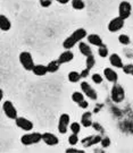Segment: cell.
Here are the masks:
<instances>
[{
  "instance_id": "6da1fadb",
  "label": "cell",
  "mask_w": 133,
  "mask_h": 153,
  "mask_svg": "<svg viewBox=\"0 0 133 153\" xmlns=\"http://www.w3.org/2000/svg\"><path fill=\"white\" fill-rule=\"evenodd\" d=\"M87 36H88V33L85 31V28L80 27V28H78V30H75L68 38H66L64 40L63 47L66 50H71L75 44L80 43V42H81L84 38H87Z\"/></svg>"
},
{
  "instance_id": "7a4b0ae2",
  "label": "cell",
  "mask_w": 133,
  "mask_h": 153,
  "mask_svg": "<svg viewBox=\"0 0 133 153\" xmlns=\"http://www.w3.org/2000/svg\"><path fill=\"white\" fill-rule=\"evenodd\" d=\"M111 98L114 103H121V102L124 101V99H125V91L122 88V85H120L117 83H114V85H113L111 91Z\"/></svg>"
},
{
  "instance_id": "3957f363",
  "label": "cell",
  "mask_w": 133,
  "mask_h": 153,
  "mask_svg": "<svg viewBox=\"0 0 133 153\" xmlns=\"http://www.w3.org/2000/svg\"><path fill=\"white\" fill-rule=\"evenodd\" d=\"M42 141V134L40 133H28V134H24L21 137V142L23 145L25 146H30V145H33V144H38L39 142Z\"/></svg>"
},
{
  "instance_id": "277c9868",
  "label": "cell",
  "mask_w": 133,
  "mask_h": 153,
  "mask_svg": "<svg viewBox=\"0 0 133 153\" xmlns=\"http://www.w3.org/2000/svg\"><path fill=\"white\" fill-rule=\"evenodd\" d=\"M19 62L23 66V68L28 71H32L33 67L35 66L33 61V57L28 51H23L19 53Z\"/></svg>"
},
{
  "instance_id": "5b68a950",
  "label": "cell",
  "mask_w": 133,
  "mask_h": 153,
  "mask_svg": "<svg viewBox=\"0 0 133 153\" xmlns=\"http://www.w3.org/2000/svg\"><path fill=\"white\" fill-rule=\"evenodd\" d=\"M2 110L9 119H16L17 118V110L15 108V105L13 104V102L9 100H7L2 103Z\"/></svg>"
},
{
  "instance_id": "8992f818",
  "label": "cell",
  "mask_w": 133,
  "mask_h": 153,
  "mask_svg": "<svg viewBox=\"0 0 133 153\" xmlns=\"http://www.w3.org/2000/svg\"><path fill=\"white\" fill-rule=\"evenodd\" d=\"M132 13V6L129 1H122L118 6V16L123 19H128Z\"/></svg>"
},
{
  "instance_id": "52a82bcc",
  "label": "cell",
  "mask_w": 133,
  "mask_h": 153,
  "mask_svg": "<svg viewBox=\"0 0 133 153\" xmlns=\"http://www.w3.org/2000/svg\"><path fill=\"white\" fill-rule=\"evenodd\" d=\"M81 90H82V92L84 93V95H87L89 99H91V100H97L98 98V94L96 92V90H94L91 85H90V83H88L87 81H83V82H81Z\"/></svg>"
},
{
  "instance_id": "ba28073f",
  "label": "cell",
  "mask_w": 133,
  "mask_h": 153,
  "mask_svg": "<svg viewBox=\"0 0 133 153\" xmlns=\"http://www.w3.org/2000/svg\"><path fill=\"white\" fill-rule=\"evenodd\" d=\"M69 121H71V117L67 114H63L59 117V120H58V131L61 134H66L67 129H68V126H69Z\"/></svg>"
},
{
  "instance_id": "9c48e42d",
  "label": "cell",
  "mask_w": 133,
  "mask_h": 153,
  "mask_svg": "<svg viewBox=\"0 0 133 153\" xmlns=\"http://www.w3.org/2000/svg\"><path fill=\"white\" fill-rule=\"evenodd\" d=\"M124 22H125V19H123L122 17L120 16L113 18L108 24V31L111 33H115L120 30H122L124 26Z\"/></svg>"
},
{
  "instance_id": "30bf717a",
  "label": "cell",
  "mask_w": 133,
  "mask_h": 153,
  "mask_svg": "<svg viewBox=\"0 0 133 153\" xmlns=\"http://www.w3.org/2000/svg\"><path fill=\"white\" fill-rule=\"evenodd\" d=\"M15 123H16L17 127L21 128L22 131H32V128H33V123L31 120H28V119H26V118H24V117H17L16 119H15Z\"/></svg>"
},
{
  "instance_id": "8fae6325",
  "label": "cell",
  "mask_w": 133,
  "mask_h": 153,
  "mask_svg": "<svg viewBox=\"0 0 133 153\" xmlns=\"http://www.w3.org/2000/svg\"><path fill=\"white\" fill-rule=\"evenodd\" d=\"M101 138L102 137L100 135H91V136H87L85 138H83L81 143L84 148H88V146H92V145H96V144H99L101 142Z\"/></svg>"
},
{
  "instance_id": "7c38bea8",
  "label": "cell",
  "mask_w": 133,
  "mask_h": 153,
  "mask_svg": "<svg viewBox=\"0 0 133 153\" xmlns=\"http://www.w3.org/2000/svg\"><path fill=\"white\" fill-rule=\"evenodd\" d=\"M42 141H43L47 145H49V146H54V145H57V144L59 143L58 137L56 136L55 134L49 133V131H47V133H43V134H42Z\"/></svg>"
},
{
  "instance_id": "4fadbf2b",
  "label": "cell",
  "mask_w": 133,
  "mask_h": 153,
  "mask_svg": "<svg viewBox=\"0 0 133 153\" xmlns=\"http://www.w3.org/2000/svg\"><path fill=\"white\" fill-rule=\"evenodd\" d=\"M104 75H105L106 79L111 83H116L117 79H118L117 73L114 69H111V68H105L104 69Z\"/></svg>"
},
{
  "instance_id": "5bb4252c",
  "label": "cell",
  "mask_w": 133,
  "mask_h": 153,
  "mask_svg": "<svg viewBox=\"0 0 133 153\" xmlns=\"http://www.w3.org/2000/svg\"><path fill=\"white\" fill-rule=\"evenodd\" d=\"M73 59H74V53H73L71 50L64 51L63 53H61L59 58H58V60H59V62H61V65H63V64H66V62H69V61H72Z\"/></svg>"
},
{
  "instance_id": "9a60e30c",
  "label": "cell",
  "mask_w": 133,
  "mask_h": 153,
  "mask_svg": "<svg viewBox=\"0 0 133 153\" xmlns=\"http://www.w3.org/2000/svg\"><path fill=\"white\" fill-rule=\"evenodd\" d=\"M109 62L113 67H116V68H123L124 64H123L121 57L117 55V53H113L109 56Z\"/></svg>"
},
{
  "instance_id": "2e32d148",
  "label": "cell",
  "mask_w": 133,
  "mask_h": 153,
  "mask_svg": "<svg viewBox=\"0 0 133 153\" xmlns=\"http://www.w3.org/2000/svg\"><path fill=\"white\" fill-rule=\"evenodd\" d=\"M0 28L4 32H7L11 28V23L9 21V18L5 15H2V14L0 15Z\"/></svg>"
},
{
  "instance_id": "e0dca14e",
  "label": "cell",
  "mask_w": 133,
  "mask_h": 153,
  "mask_svg": "<svg viewBox=\"0 0 133 153\" xmlns=\"http://www.w3.org/2000/svg\"><path fill=\"white\" fill-rule=\"evenodd\" d=\"M87 39H88L89 43L92 44V45H96V47H100V45L104 44L102 39L100 38V35H98V34H89Z\"/></svg>"
},
{
  "instance_id": "ac0fdd59",
  "label": "cell",
  "mask_w": 133,
  "mask_h": 153,
  "mask_svg": "<svg viewBox=\"0 0 133 153\" xmlns=\"http://www.w3.org/2000/svg\"><path fill=\"white\" fill-rule=\"evenodd\" d=\"M78 50H80V52L83 56H85V57H89V56L93 55V53H92V49L89 47V44L85 43V42H82V41L78 43Z\"/></svg>"
},
{
  "instance_id": "d6986e66",
  "label": "cell",
  "mask_w": 133,
  "mask_h": 153,
  "mask_svg": "<svg viewBox=\"0 0 133 153\" xmlns=\"http://www.w3.org/2000/svg\"><path fill=\"white\" fill-rule=\"evenodd\" d=\"M32 73L35 76H44L46 74H48V68L44 65H35L32 69Z\"/></svg>"
},
{
  "instance_id": "ffe728a7",
  "label": "cell",
  "mask_w": 133,
  "mask_h": 153,
  "mask_svg": "<svg viewBox=\"0 0 133 153\" xmlns=\"http://www.w3.org/2000/svg\"><path fill=\"white\" fill-rule=\"evenodd\" d=\"M91 112L90 111H87V112H84L82 117H81V125L83 126V127H90V126H92V120H91Z\"/></svg>"
},
{
  "instance_id": "44dd1931",
  "label": "cell",
  "mask_w": 133,
  "mask_h": 153,
  "mask_svg": "<svg viewBox=\"0 0 133 153\" xmlns=\"http://www.w3.org/2000/svg\"><path fill=\"white\" fill-rule=\"evenodd\" d=\"M61 62H59V60L57 59V60H52L50 61L49 64L47 65V68H48V73H56V71H59V68H61Z\"/></svg>"
},
{
  "instance_id": "7402d4cb",
  "label": "cell",
  "mask_w": 133,
  "mask_h": 153,
  "mask_svg": "<svg viewBox=\"0 0 133 153\" xmlns=\"http://www.w3.org/2000/svg\"><path fill=\"white\" fill-rule=\"evenodd\" d=\"M81 78H82V77H81V73H78V71H72L68 73V81L71 83L80 82Z\"/></svg>"
},
{
  "instance_id": "603a6c76",
  "label": "cell",
  "mask_w": 133,
  "mask_h": 153,
  "mask_svg": "<svg viewBox=\"0 0 133 153\" xmlns=\"http://www.w3.org/2000/svg\"><path fill=\"white\" fill-rule=\"evenodd\" d=\"M72 7L75 10H82L85 5L83 0H72Z\"/></svg>"
},
{
  "instance_id": "cb8c5ba5",
  "label": "cell",
  "mask_w": 133,
  "mask_h": 153,
  "mask_svg": "<svg viewBox=\"0 0 133 153\" xmlns=\"http://www.w3.org/2000/svg\"><path fill=\"white\" fill-rule=\"evenodd\" d=\"M72 100L75 102V103H80L81 101H83L84 100V93L74 92L72 94Z\"/></svg>"
},
{
  "instance_id": "d4e9b609",
  "label": "cell",
  "mask_w": 133,
  "mask_h": 153,
  "mask_svg": "<svg viewBox=\"0 0 133 153\" xmlns=\"http://www.w3.org/2000/svg\"><path fill=\"white\" fill-rule=\"evenodd\" d=\"M98 53H99L101 58H106L108 56V48H107L106 44H102V45L98 47Z\"/></svg>"
},
{
  "instance_id": "484cf974",
  "label": "cell",
  "mask_w": 133,
  "mask_h": 153,
  "mask_svg": "<svg viewBox=\"0 0 133 153\" xmlns=\"http://www.w3.org/2000/svg\"><path fill=\"white\" fill-rule=\"evenodd\" d=\"M118 41H120V43L123 44V45H128V44H130V42H131L130 36L126 35V34H121V35L118 36Z\"/></svg>"
},
{
  "instance_id": "4316f807",
  "label": "cell",
  "mask_w": 133,
  "mask_h": 153,
  "mask_svg": "<svg viewBox=\"0 0 133 153\" xmlns=\"http://www.w3.org/2000/svg\"><path fill=\"white\" fill-rule=\"evenodd\" d=\"M94 64H96V59H94L93 55L87 57V60H85V65H87V68H89V69L91 71V69L93 68Z\"/></svg>"
},
{
  "instance_id": "83f0119b",
  "label": "cell",
  "mask_w": 133,
  "mask_h": 153,
  "mask_svg": "<svg viewBox=\"0 0 133 153\" xmlns=\"http://www.w3.org/2000/svg\"><path fill=\"white\" fill-rule=\"evenodd\" d=\"M69 129L72 131V133L74 134H78L81 131V125L78 123H72L71 126H69Z\"/></svg>"
},
{
  "instance_id": "f1b7e54d",
  "label": "cell",
  "mask_w": 133,
  "mask_h": 153,
  "mask_svg": "<svg viewBox=\"0 0 133 153\" xmlns=\"http://www.w3.org/2000/svg\"><path fill=\"white\" fill-rule=\"evenodd\" d=\"M68 143L71 144V145H76L78 143V134H74V133H72V135L68 137Z\"/></svg>"
},
{
  "instance_id": "f546056e",
  "label": "cell",
  "mask_w": 133,
  "mask_h": 153,
  "mask_svg": "<svg viewBox=\"0 0 133 153\" xmlns=\"http://www.w3.org/2000/svg\"><path fill=\"white\" fill-rule=\"evenodd\" d=\"M123 71L125 74H129V75H132L133 76V64H128V65H124V67L122 68Z\"/></svg>"
},
{
  "instance_id": "4dcf8cb0",
  "label": "cell",
  "mask_w": 133,
  "mask_h": 153,
  "mask_svg": "<svg viewBox=\"0 0 133 153\" xmlns=\"http://www.w3.org/2000/svg\"><path fill=\"white\" fill-rule=\"evenodd\" d=\"M91 78H92V82L96 83V84H101L102 83V76L100 75V74H93L92 76H91Z\"/></svg>"
},
{
  "instance_id": "1f68e13d",
  "label": "cell",
  "mask_w": 133,
  "mask_h": 153,
  "mask_svg": "<svg viewBox=\"0 0 133 153\" xmlns=\"http://www.w3.org/2000/svg\"><path fill=\"white\" fill-rule=\"evenodd\" d=\"M100 144H101L102 148H108V146L111 145V138H109V137H102Z\"/></svg>"
},
{
  "instance_id": "d6a6232c",
  "label": "cell",
  "mask_w": 133,
  "mask_h": 153,
  "mask_svg": "<svg viewBox=\"0 0 133 153\" xmlns=\"http://www.w3.org/2000/svg\"><path fill=\"white\" fill-rule=\"evenodd\" d=\"M52 1H54V0H39L40 6L43 7V8H48V7H50L51 4H52Z\"/></svg>"
},
{
  "instance_id": "836d02e7",
  "label": "cell",
  "mask_w": 133,
  "mask_h": 153,
  "mask_svg": "<svg viewBox=\"0 0 133 153\" xmlns=\"http://www.w3.org/2000/svg\"><path fill=\"white\" fill-rule=\"evenodd\" d=\"M89 74H90V69L85 67V69H83V71H81V77L82 78H87L89 76Z\"/></svg>"
},
{
  "instance_id": "e575fe53",
  "label": "cell",
  "mask_w": 133,
  "mask_h": 153,
  "mask_svg": "<svg viewBox=\"0 0 133 153\" xmlns=\"http://www.w3.org/2000/svg\"><path fill=\"white\" fill-rule=\"evenodd\" d=\"M67 153H81L83 152V150H78V149H74V148H69L66 150Z\"/></svg>"
},
{
  "instance_id": "d590c367",
  "label": "cell",
  "mask_w": 133,
  "mask_h": 153,
  "mask_svg": "<svg viewBox=\"0 0 133 153\" xmlns=\"http://www.w3.org/2000/svg\"><path fill=\"white\" fill-rule=\"evenodd\" d=\"M78 107H80V108H82V109H87V108H88V105H89L88 101H85V100L81 101V102L78 103Z\"/></svg>"
},
{
  "instance_id": "8d00e7d4",
  "label": "cell",
  "mask_w": 133,
  "mask_h": 153,
  "mask_svg": "<svg viewBox=\"0 0 133 153\" xmlns=\"http://www.w3.org/2000/svg\"><path fill=\"white\" fill-rule=\"evenodd\" d=\"M55 1H57L58 4H61V5H66V4H68L71 0H55Z\"/></svg>"
},
{
  "instance_id": "74e56055",
  "label": "cell",
  "mask_w": 133,
  "mask_h": 153,
  "mask_svg": "<svg viewBox=\"0 0 133 153\" xmlns=\"http://www.w3.org/2000/svg\"><path fill=\"white\" fill-rule=\"evenodd\" d=\"M92 126L94 127V129H96V131H100V128H101V126H100L99 124H97V123H93Z\"/></svg>"
}]
</instances>
